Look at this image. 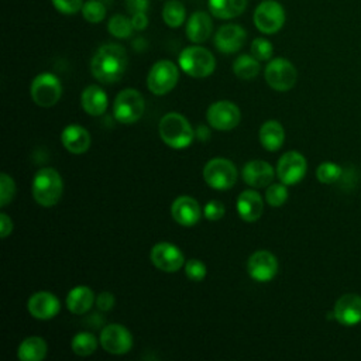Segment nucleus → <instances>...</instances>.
I'll return each instance as SVG.
<instances>
[{"label":"nucleus","instance_id":"9b49d317","mask_svg":"<svg viewBox=\"0 0 361 361\" xmlns=\"http://www.w3.org/2000/svg\"><path fill=\"white\" fill-rule=\"evenodd\" d=\"M207 123L220 131H228L238 126L241 113L237 104L230 100H219L209 106L207 113Z\"/></svg>","mask_w":361,"mask_h":361},{"label":"nucleus","instance_id":"a19ab883","mask_svg":"<svg viewBox=\"0 0 361 361\" xmlns=\"http://www.w3.org/2000/svg\"><path fill=\"white\" fill-rule=\"evenodd\" d=\"M114 302H116V299H114V296H113L110 292H102V293L96 298V305H97V307H99L100 310H103V312L110 310V309L114 306Z\"/></svg>","mask_w":361,"mask_h":361},{"label":"nucleus","instance_id":"4c0bfd02","mask_svg":"<svg viewBox=\"0 0 361 361\" xmlns=\"http://www.w3.org/2000/svg\"><path fill=\"white\" fill-rule=\"evenodd\" d=\"M185 274L190 281L199 282L206 276V265L196 258L189 259L185 265Z\"/></svg>","mask_w":361,"mask_h":361},{"label":"nucleus","instance_id":"79ce46f5","mask_svg":"<svg viewBox=\"0 0 361 361\" xmlns=\"http://www.w3.org/2000/svg\"><path fill=\"white\" fill-rule=\"evenodd\" d=\"M127 10L134 14V13H145L149 7V0H126Z\"/></svg>","mask_w":361,"mask_h":361},{"label":"nucleus","instance_id":"a211bd4d","mask_svg":"<svg viewBox=\"0 0 361 361\" xmlns=\"http://www.w3.org/2000/svg\"><path fill=\"white\" fill-rule=\"evenodd\" d=\"M334 319L343 326H354L361 322V296L345 293L340 296L333 310Z\"/></svg>","mask_w":361,"mask_h":361},{"label":"nucleus","instance_id":"1a4fd4ad","mask_svg":"<svg viewBox=\"0 0 361 361\" xmlns=\"http://www.w3.org/2000/svg\"><path fill=\"white\" fill-rule=\"evenodd\" d=\"M285 8L276 0L261 1L254 11V25L264 34H275L285 24Z\"/></svg>","mask_w":361,"mask_h":361},{"label":"nucleus","instance_id":"20e7f679","mask_svg":"<svg viewBox=\"0 0 361 361\" xmlns=\"http://www.w3.org/2000/svg\"><path fill=\"white\" fill-rule=\"evenodd\" d=\"M179 68L192 78H206L213 73L216 68V59L213 54L203 47L192 45L186 47L178 58Z\"/></svg>","mask_w":361,"mask_h":361},{"label":"nucleus","instance_id":"9d476101","mask_svg":"<svg viewBox=\"0 0 361 361\" xmlns=\"http://www.w3.org/2000/svg\"><path fill=\"white\" fill-rule=\"evenodd\" d=\"M267 83L278 92L290 90L298 79V72L293 63L285 58H274L265 66Z\"/></svg>","mask_w":361,"mask_h":361},{"label":"nucleus","instance_id":"c03bdc74","mask_svg":"<svg viewBox=\"0 0 361 361\" xmlns=\"http://www.w3.org/2000/svg\"><path fill=\"white\" fill-rule=\"evenodd\" d=\"M13 230V221L6 213H0V233L1 238H6Z\"/></svg>","mask_w":361,"mask_h":361},{"label":"nucleus","instance_id":"f3484780","mask_svg":"<svg viewBox=\"0 0 361 361\" xmlns=\"http://www.w3.org/2000/svg\"><path fill=\"white\" fill-rule=\"evenodd\" d=\"M27 307L32 317L38 320H49L58 314L61 305L54 293L48 290H39L30 296Z\"/></svg>","mask_w":361,"mask_h":361},{"label":"nucleus","instance_id":"2eb2a0df","mask_svg":"<svg viewBox=\"0 0 361 361\" xmlns=\"http://www.w3.org/2000/svg\"><path fill=\"white\" fill-rule=\"evenodd\" d=\"M182 251L171 243H158L151 250L152 264L164 272H176L183 265Z\"/></svg>","mask_w":361,"mask_h":361},{"label":"nucleus","instance_id":"4468645a","mask_svg":"<svg viewBox=\"0 0 361 361\" xmlns=\"http://www.w3.org/2000/svg\"><path fill=\"white\" fill-rule=\"evenodd\" d=\"M247 272L257 282H268L278 272V259L269 251H265V250L255 251L248 258Z\"/></svg>","mask_w":361,"mask_h":361},{"label":"nucleus","instance_id":"473e14b6","mask_svg":"<svg viewBox=\"0 0 361 361\" xmlns=\"http://www.w3.org/2000/svg\"><path fill=\"white\" fill-rule=\"evenodd\" d=\"M80 13L87 23L97 24L106 17V7L99 0H87L83 3Z\"/></svg>","mask_w":361,"mask_h":361},{"label":"nucleus","instance_id":"f8f14e48","mask_svg":"<svg viewBox=\"0 0 361 361\" xmlns=\"http://www.w3.org/2000/svg\"><path fill=\"white\" fill-rule=\"evenodd\" d=\"M307 162L305 157L298 151L285 152L276 165V175L285 185H296L306 175Z\"/></svg>","mask_w":361,"mask_h":361},{"label":"nucleus","instance_id":"5701e85b","mask_svg":"<svg viewBox=\"0 0 361 361\" xmlns=\"http://www.w3.org/2000/svg\"><path fill=\"white\" fill-rule=\"evenodd\" d=\"M62 145L72 154H83L90 147V135L79 124H69L61 134Z\"/></svg>","mask_w":361,"mask_h":361},{"label":"nucleus","instance_id":"bb28decb","mask_svg":"<svg viewBox=\"0 0 361 361\" xmlns=\"http://www.w3.org/2000/svg\"><path fill=\"white\" fill-rule=\"evenodd\" d=\"M47 341L39 336L24 338L17 350V357L21 361H41L47 355Z\"/></svg>","mask_w":361,"mask_h":361},{"label":"nucleus","instance_id":"6e6552de","mask_svg":"<svg viewBox=\"0 0 361 361\" xmlns=\"http://www.w3.org/2000/svg\"><path fill=\"white\" fill-rule=\"evenodd\" d=\"M30 94L35 104L41 107H51L61 99L62 85L54 73L42 72L32 79Z\"/></svg>","mask_w":361,"mask_h":361},{"label":"nucleus","instance_id":"f257e3e1","mask_svg":"<svg viewBox=\"0 0 361 361\" xmlns=\"http://www.w3.org/2000/svg\"><path fill=\"white\" fill-rule=\"evenodd\" d=\"M127 52L118 44H104L97 48L90 61L92 75L102 83H114L127 69Z\"/></svg>","mask_w":361,"mask_h":361},{"label":"nucleus","instance_id":"c9c22d12","mask_svg":"<svg viewBox=\"0 0 361 361\" xmlns=\"http://www.w3.org/2000/svg\"><path fill=\"white\" fill-rule=\"evenodd\" d=\"M16 195V183L11 176L7 173L0 175V206L4 207L7 206Z\"/></svg>","mask_w":361,"mask_h":361},{"label":"nucleus","instance_id":"412c9836","mask_svg":"<svg viewBox=\"0 0 361 361\" xmlns=\"http://www.w3.org/2000/svg\"><path fill=\"white\" fill-rule=\"evenodd\" d=\"M213 21L204 11H195L186 23V37L195 44H202L212 35Z\"/></svg>","mask_w":361,"mask_h":361},{"label":"nucleus","instance_id":"423d86ee","mask_svg":"<svg viewBox=\"0 0 361 361\" xmlns=\"http://www.w3.org/2000/svg\"><path fill=\"white\" fill-rule=\"evenodd\" d=\"M179 69L178 66L168 59L158 61L149 69L147 76V86L151 93L162 96L169 93L178 83Z\"/></svg>","mask_w":361,"mask_h":361},{"label":"nucleus","instance_id":"f704fd0d","mask_svg":"<svg viewBox=\"0 0 361 361\" xmlns=\"http://www.w3.org/2000/svg\"><path fill=\"white\" fill-rule=\"evenodd\" d=\"M267 203L272 207L282 206L288 199V189L285 183H271L265 192Z\"/></svg>","mask_w":361,"mask_h":361},{"label":"nucleus","instance_id":"ddd939ff","mask_svg":"<svg viewBox=\"0 0 361 361\" xmlns=\"http://www.w3.org/2000/svg\"><path fill=\"white\" fill-rule=\"evenodd\" d=\"M99 340L104 351L116 355L126 354L133 347L131 333L124 326L117 323L107 324L106 327H103Z\"/></svg>","mask_w":361,"mask_h":361},{"label":"nucleus","instance_id":"cd10ccee","mask_svg":"<svg viewBox=\"0 0 361 361\" xmlns=\"http://www.w3.org/2000/svg\"><path fill=\"white\" fill-rule=\"evenodd\" d=\"M207 4L212 16L220 20H231L244 13L247 0H209Z\"/></svg>","mask_w":361,"mask_h":361},{"label":"nucleus","instance_id":"4be33fe9","mask_svg":"<svg viewBox=\"0 0 361 361\" xmlns=\"http://www.w3.org/2000/svg\"><path fill=\"white\" fill-rule=\"evenodd\" d=\"M235 207L243 220L250 221V223L255 221L261 217L262 210H264L262 197L258 192H255L252 189L244 190L238 195Z\"/></svg>","mask_w":361,"mask_h":361},{"label":"nucleus","instance_id":"dca6fc26","mask_svg":"<svg viewBox=\"0 0 361 361\" xmlns=\"http://www.w3.org/2000/svg\"><path fill=\"white\" fill-rule=\"evenodd\" d=\"M247 32L240 24L221 25L214 34V45L223 54L240 51L245 42Z\"/></svg>","mask_w":361,"mask_h":361},{"label":"nucleus","instance_id":"0eeeda50","mask_svg":"<svg viewBox=\"0 0 361 361\" xmlns=\"http://www.w3.org/2000/svg\"><path fill=\"white\" fill-rule=\"evenodd\" d=\"M203 179L210 188L226 190L234 186L237 180V169L231 161L217 157L204 165Z\"/></svg>","mask_w":361,"mask_h":361},{"label":"nucleus","instance_id":"ea45409f","mask_svg":"<svg viewBox=\"0 0 361 361\" xmlns=\"http://www.w3.org/2000/svg\"><path fill=\"white\" fill-rule=\"evenodd\" d=\"M224 204L220 202V200H210L204 204L203 207V216L207 219V220H219L223 217L224 214Z\"/></svg>","mask_w":361,"mask_h":361},{"label":"nucleus","instance_id":"393cba45","mask_svg":"<svg viewBox=\"0 0 361 361\" xmlns=\"http://www.w3.org/2000/svg\"><path fill=\"white\" fill-rule=\"evenodd\" d=\"M259 142L267 151H278L285 141V130L276 120L265 121L259 128Z\"/></svg>","mask_w":361,"mask_h":361},{"label":"nucleus","instance_id":"f03ea898","mask_svg":"<svg viewBox=\"0 0 361 361\" xmlns=\"http://www.w3.org/2000/svg\"><path fill=\"white\" fill-rule=\"evenodd\" d=\"M34 200L44 207L56 204L63 192V182L59 172L54 168L39 169L32 179L31 185Z\"/></svg>","mask_w":361,"mask_h":361},{"label":"nucleus","instance_id":"b1692460","mask_svg":"<svg viewBox=\"0 0 361 361\" xmlns=\"http://www.w3.org/2000/svg\"><path fill=\"white\" fill-rule=\"evenodd\" d=\"M80 102L83 110L90 116H102L109 104L106 92L97 85H90L85 87V90L82 92Z\"/></svg>","mask_w":361,"mask_h":361},{"label":"nucleus","instance_id":"e433bc0d","mask_svg":"<svg viewBox=\"0 0 361 361\" xmlns=\"http://www.w3.org/2000/svg\"><path fill=\"white\" fill-rule=\"evenodd\" d=\"M272 52H274V47L267 38H255L251 42V55L255 56L258 61L271 59Z\"/></svg>","mask_w":361,"mask_h":361},{"label":"nucleus","instance_id":"2f4dec72","mask_svg":"<svg viewBox=\"0 0 361 361\" xmlns=\"http://www.w3.org/2000/svg\"><path fill=\"white\" fill-rule=\"evenodd\" d=\"M107 30L116 38H128L134 28L131 18H127L123 14H114L107 23Z\"/></svg>","mask_w":361,"mask_h":361},{"label":"nucleus","instance_id":"a878e982","mask_svg":"<svg viewBox=\"0 0 361 361\" xmlns=\"http://www.w3.org/2000/svg\"><path fill=\"white\" fill-rule=\"evenodd\" d=\"M94 302L93 290L87 286H75L66 296V307L73 314L86 313Z\"/></svg>","mask_w":361,"mask_h":361},{"label":"nucleus","instance_id":"72a5a7b5","mask_svg":"<svg viewBox=\"0 0 361 361\" xmlns=\"http://www.w3.org/2000/svg\"><path fill=\"white\" fill-rule=\"evenodd\" d=\"M341 175H343L341 166L334 162H323L316 169L317 180L322 183H334L336 180L340 179Z\"/></svg>","mask_w":361,"mask_h":361},{"label":"nucleus","instance_id":"39448f33","mask_svg":"<svg viewBox=\"0 0 361 361\" xmlns=\"http://www.w3.org/2000/svg\"><path fill=\"white\" fill-rule=\"evenodd\" d=\"M145 110V102L142 94L133 87L121 90L113 104L114 118L121 124H133L141 118Z\"/></svg>","mask_w":361,"mask_h":361},{"label":"nucleus","instance_id":"58836bf2","mask_svg":"<svg viewBox=\"0 0 361 361\" xmlns=\"http://www.w3.org/2000/svg\"><path fill=\"white\" fill-rule=\"evenodd\" d=\"M52 6L62 14H75L82 10L83 0H51Z\"/></svg>","mask_w":361,"mask_h":361},{"label":"nucleus","instance_id":"c756f323","mask_svg":"<svg viewBox=\"0 0 361 361\" xmlns=\"http://www.w3.org/2000/svg\"><path fill=\"white\" fill-rule=\"evenodd\" d=\"M186 17L185 6L179 0H169L164 4L162 20L171 28H178L183 24Z\"/></svg>","mask_w":361,"mask_h":361},{"label":"nucleus","instance_id":"c85d7f7f","mask_svg":"<svg viewBox=\"0 0 361 361\" xmlns=\"http://www.w3.org/2000/svg\"><path fill=\"white\" fill-rule=\"evenodd\" d=\"M233 72L243 80L254 79L259 73V61L252 55L243 54L233 62Z\"/></svg>","mask_w":361,"mask_h":361},{"label":"nucleus","instance_id":"6ab92c4d","mask_svg":"<svg viewBox=\"0 0 361 361\" xmlns=\"http://www.w3.org/2000/svg\"><path fill=\"white\" fill-rule=\"evenodd\" d=\"M171 214L178 224L183 227H192L199 221L202 209L196 199L190 196H179L171 206Z\"/></svg>","mask_w":361,"mask_h":361},{"label":"nucleus","instance_id":"aec40b11","mask_svg":"<svg viewBox=\"0 0 361 361\" xmlns=\"http://www.w3.org/2000/svg\"><path fill=\"white\" fill-rule=\"evenodd\" d=\"M274 175L275 173L271 164L261 159L250 161L243 168V179L252 188L268 186L272 182Z\"/></svg>","mask_w":361,"mask_h":361},{"label":"nucleus","instance_id":"7ed1b4c3","mask_svg":"<svg viewBox=\"0 0 361 361\" xmlns=\"http://www.w3.org/2000/svg\"><path fill=\"white\" fill-rule=\"evenodd\" d=\"M158 131L162 141L175 149H183L189 147L195 135L189 121L182 114L175 111L168 113L161 118Z\"/></svg>","mask_w":361,"mask_h":361},{"label":"nucleus","instance_id":"7c9ffc66","mask_svg":"<svg viewBox=\"0 0 361 361\" xmlns=\"http://www.w3.org/2000/svg\"><path fill=\"white\" fill-rule=\"evenodd\" d=\"M72 351L79 355V357H86L90 355L96 351L97 348V340L96 337L89 333V331H80L73 336L72 343H71Z\"/></svg>","mask_w":361,"mask_h":361},{"label":"nucleus","instance_id":"37998d69","mask_svg":"<svg viewBox=\"0 0 361 361\" xmlns=\"http://www.w3.org/2000/svg\"><path fill=\"white\" fill-rule=\"evenodd\" d=\"M131 24L133 28L137 31H142L148 25V17L145 13H134L131 14Z\"/></svg>","mask_w":361,"mask_h":361}]
</instances>
